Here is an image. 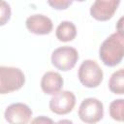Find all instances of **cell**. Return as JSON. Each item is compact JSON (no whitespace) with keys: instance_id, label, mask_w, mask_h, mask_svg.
Listing matches in <instances>:
<instances>
[{"instance_id":"obj_1","label":"cell","mask_w":124,"mask_h":124,"mask_svg":"<svg viewBox=\"0 0 124 124\" xmlns=\"http://www.w3.org/2000/svg\"><path fill=\"white\" fill-rule=\"evenodd\" d=\"M124 55V36L115 32L110 34L99 48V57L108 67L118 65Z\"/></svg>"},{"instance_id":"obj_2","label":"cell","mask_w":124,"mask_h":124,"mask_svg":"<svg viewBox=\"0 0 124 124\" xmlns=\"http://www.w3.org/2000/svg\"><path fill=\"white\" fill-rule=\"evenodd\" d=\"M25 82L23 72L16 67L0 66V94L20 89Z\"/></svg>"},{"instance_id":"obj_3","label":"cell","mask_w":124,"mask_h":124,"mask_svg":"<svg viewBox=\"0 0 124 124\" xmlns=\"http://www.w3.org/2000/svg\"><path fill=\"white\" fill-rule=\"evenodd\" d=\"M78 78L80 83L88 88H95L103 80L104 73L99 64L92 59L84 60L78 71Z\"/></svg>"},{"instance_id":"obj_4","label":"cell","mask_w":124,"mask_h":124,"mask_svg":"<svg viewBox=\"0 0 124 124\" xmlns=\"http://www.w3.org/2000/svg\"><path fill=\"white\" fill-rule=\"evenodd\" d=\"M78 50L69 46H64L55 48L51 53V64L60 71H70L72 70L78 60Z\"/></svg>"},{"instance_id":"obj_5","label":"cell","mask_w":124,"mask_h":124,"mask_svg":"<svg viewBox=\"0 0 124 124\" xmlns=\"http://www.w3.org/2000/svg\"><path fill=\"white\" fill-rule=\"evenodd\" d=\"M78 113L82 122L95 124L103 118L104 105L96 98H86L80 103Z\"/></svg>"},{"instance_id":"obj_6","label":"cell","mask_w":124,"mask_h":124,"mask_svg":"<svg viewBox=\"0 0 124 124\" xmlns=\"http://www.w3.org/2000/svg\"><path fill=\"white\" fill-rule=\"evenodd\" d=\"M76 105V96L72 91L62 90L54 95L49 100V109L55 114H67L73 110Z\"/></svg>"},{"instance_id":"obj_7","label":"cell","mask_w":124,"mask_h":124,"mask_svg":"<svg viewBox=\"0 0 124 124\" xmlns=\"http://www.w3.org/2000/svg\"><path fill=\"white\" fill-rule=\"evenodd\" d=\"M32 114V109L26 104L14 103L6 108L4 117L9 124H27Z\"/></svg>"},{"instance_id":"obj_8","label":"cell","mask_w":124,"mask_h":124,"mask_svg":"<svg viewBox=\"0 0 124 124\" xmlns=\"http://www.w3.org/2000/svg\"><path fill=\"white\" fill-rule=\"evenodd\" d=\"M119 4V0H96L90 7V15L100 21L108 20L114 15Z\"/></svg>"},{"instance_id":"obj_9","label":"cell","mask_w":124,"mask_h":124,"mask_svg":"<svg viewBox=\"0 0 124 124\" xmlns=\"http://www.w3.org/2000/svg\"><path fill=\"white\" fill-rule=\"evenodd\" d=\"M26 28L36 35H46L52 31V20L42 14H36L28 16L25 21Z\"/></svg>"},{"instance_id":"obj_10","label":"cell","mask_w":124,"mask_h":124,"mask_svg":"<svg viewBox=\"0 0 124 124\" xmlns=\"http://www.w3.org/2000/svg\"><path fill=\"white\" fill-rule=\"evenodd\" d=\"M63 84V78L57 72L48 71L43 75L41 79V88L47 95H54L61 91Z\"/></svg>"},{"instance_id":"obj_11","label":"cell","mask_w":124,"mask_h":124,"mask_svg":"<svg viewBox=\"0 0 124 124\" xmlns=\"http://www.w3.org/2000/svg\"><path fill=\"white\" fill-rule=\"evenodd\" d=\"M56 38L60 42H70L73 41L77 36V27L75 23L69 20L61 21L55 30Z\"/></svg>"},{"instance_id":"obj_12","label":"cell","mask_w":124,"mask_h":124,"mask_svg":"<svg viewBox=\"0 0 124 124\" xmlns=\"http://www.w3.org/2000/svg\"><path fill=\"white\" fill-rule=\"evenodd\" d=\"M108 88L114 94L124 93V70L119 69L114 72L108 80Z\"/></svg>"},{"instance_id":"obj_13","label":"cell","mask_w":124,"mask_h":124,"mask_svg":"<svg viewBox=\"0 0 124 124\" xmlns=\"http://www.w3.org/2000/svg\"><path fill=\"white\" fill-rule=\"evenodd\" d=\"M123 107H124L123 99H116L110 103L109 115L111 116L112 119L120 122L123 120Z\"/></svg>"},{"instance_id":"obj_14","label":"cell","mask_w":124,"mask_h":124,"mask_svg":"<svg viewBox=\"0 0 124 124\" xmlns=\"http://www.w3.org/2000/svg\"><path fill=\"white\" fill-rule=\"evenodd\" d=\"M12 10L8 2L0 0V26L5 25L11 18Z\"/></svg>"},{"instance_id":"obj_15","label":"cell","mask_w":124,"mask_h":124,"mask_svg":"<svg viewBox=\"0 0 124 124\" xmlns=\"http://www.w3.org/2000/svg\"><path fill=\"white\" fill-rule=\"evenodd\" d=\"M72 3L73 1H70V0H48L47 1V4L56 10H65Z\"/></svg>"},{"instance_id":"obj_16","label":"cell","mask_w":124,"mask_h":124,"mask_svg":"<svg viewBox=\"0 0 124 124\" xmlns=\"http://www.w3.org/2000/svg\"><path fill=\"white\" fill-rule=\"evenodd\" d=\"M30 124H54L53 120L47 116H44V115H40L38 117H35Z\"/></svg>"},{"instance_id":"obj_17","label":"cell","mask_w":124,"mask_h":124,"mask_svg":"<svg viewBox=\"0 0 124 124\" xmlns=\"http://www.w3.org/2000/svg\"><path fill=\"white\" fill-rule=\"evenodd\" d=\"M122 20H123V17H121V18L118 20V31H117V33H119L120 35L124 36V35H123V29H122Z\"/></svg>"},{"instance_id":"obj_18","label":"cell","mask_w":124,"mask_h":124,"mask_svg":"<svg viewBox=\"0 0 124 124\" xmlns=\"http://www.w3.org/2000/svg\"><path fill=\"white\" fill-rule=\"evenodd\" d=\"M54 124H74V122L72 120H70V119H61V120L57 121Z\"/></svg>"}]
</instances>
